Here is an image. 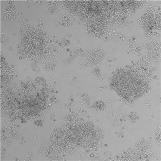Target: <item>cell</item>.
<instances>
[{
	"mask_svg": "<svg viewBox=\"0 0 161 161\" xmlns=\"http://www.w3.org/2000/svg\"><path fill=\"white\" fill-rule=\"evenodd\" d=\"M95 133L93 126L84 121H69L54 131L50 143L59 154L69 155L93 145Z\"/></svg>",
	"mask_w": 161,
	"mask_h": 161,
	"instance_id": "obj_1",
	"label": "cell"
},
{
	"mask_svg": "<svg viewBox=\"0 0 161 161\" xmlns=\"http://www.w3.org/2000/svg\"><path fill=\"white\" fill-rule=\"evenodd\" d=\"M111 84L114 91L129 102L136 101L148 89L144 76L131 68H123L116 71L112 78Z\"/></svg>",
	"mask_w": 161,
	"mask_h": 161,
	"instance_id": "obj_2",
	"label": "cell"
}]
</instances>
